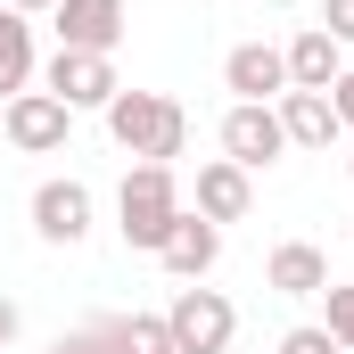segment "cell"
I'll return each mask as SVG.
<instances>
[{"instance_id":"2e32d148","label":"cell","mask_w":354,"mask_h":354,"mask_svg":"<svg viewBox=\"0 0 354 354\" xmlns=\"http://www.w3.org/2000/svg\"><path fill=\"white\" fill-rule=\"evenodd\" d=\"M322 297H330V322H322V330H330V338H338V346L354 354V288H346V280H330Z\"/></svg>"},{"instance_id":"9c48e42d","label":"cell","mask_w":354,"mask_h":354,"mask_svg":"<svg viewBox=\"0 0 354 354\" xmlns=\"http://www.w3.org/2000/svg\"><path fill=\"white\" fill-rule=\"evenodd\" d=\"M157 264L174 272L181 288H189V280H206V272L223 264V231H214L206 214H181V223H174V239L157 248Z\"/></svg>"},{"instance_id":"277c9868","label":"cell","mask_w":354,"mask_h":354,"mask_svg":"<svg viewBox=\"0 0 354 354\" xmlns=\"http://www.w3.org/2000/svg\"><path fill=\"white\" fill-rule=\"evenodd\" d=\"M0 132H8V149H25V157H50V149H66V132H75V107H66L58 91H17V99H0Z\"/></svg>"},{"instance_id":"7a4b0ae2","label":"cell","mask_w":354,"mask_h":354,"mask_svg":"<svg viewBox=\"0 0 354 354\" xmlns=\"http://www.w3.org/2000/svg\"><path fill=\"white\" fill-rule=\"evenodd\" d=\"M115 214H124V248H140V256H157L165 239H174V223L189 214L181 206V174L174 165H132L124 174V189H115Z\"/></svg>"},{"instance_id":"8992f818","label":"cell","mask_w":354,"mask_h":354,"mask_svg":"<svg viewBox=\"0 0 354 354\" xmlns=\"http://www.w3.org/2000/svg\"><path fill=\"white\" fill-rule=\"evenodd\" d=\"M41 91H58V99L83 115V107H107L124 83H115V58H99V50H58V58H50V83H41Z\"/></svg>"},{"instance_id":"6da1fadb","label":"cell","mask_w":354,"mask_h":354,"mask_svg":"<svg viewBox=\"0 0 354 354\" xmlns=\"http://www.w3.org/2000/svg\"><path fill=\"white\" fill-rule=\"evenodd\" d=\"M99 115H107L115 149H132L149 165H174L181 140H189V115H181V99H165V91H115Z\"/></svg>"},{"instance_id":"30bf717a","label":"cell","mask_w":354,"mask_h":354,"mask_svg":"<svg viewBox=\"0 0 354 354\" xmlns=\"http://www.w3.org/2000/svg\"><path fill=\"white\" fill-rule=\"evenodd\" d=\"M223 83L239 91V99H256V107H272V99L288 91V58H280L272 41H239V50L223 58Z\"/></svg>"},{"instance_id":"ac0fdd59","label":"cell","mask_w":354,"mask_h":354,"mask_svg":"<svg viewBox=\"0 0 354 354\" xmlns=\"http://www.w3.org/2000/svg\"><path fill=\"white\" fill-rule=\"evenodd\" d=\"M280 354H346V346H338V338H330L322 322H297V330L280 338Z\"/></svg>"},{"instance_id":"52a82bcc","label":"cell","mask_w":354,"mask_h":354,"mask_svg":"<svg viewBox=\"0 0 354 354\" xmlns=\"http://www.w3.org/2000/svg\"><path fill=\"white\" fill-rule=\"evenodd\" d=\"M33 231H41L50 248L91 239V189H83L75 174H66V181H41V189H33Z\"/></svg>"},{"instance_id":"e0dca14e","label":"cell","mask_w":354,"mask_h":354,"mask_svg":"<svg viewBox=\"0 0 354 354\" xmlns=\"http://www.w3.org/2000/svg\"><path fill=\"white\" fill-rule=\"evenodd\" d=\"M50 354H124V346H115V322H91V330H75V338H58Z\"/></svg>"},{"instance_id":"603a6c76","label":"cell","mask_w":354,"mask_h":354,"mask_svg":"<svg viewBox=\"0 0 354 354\" xmlns=\"http://www.w3.org/2000/svg\"><path fill=\"white\" fill-rule=\"evenodd\" d=\"M140 354H174V346H140Z\"/></svg>"},{"instance_id":"d6986e66","label":"cell","mask_w":354,"mask_h":354,"mask_svg":"<svg viewBox=\"0 0 354 354\" xmlns=\"http://www.w3.org/2000/svg\"><path fill=\"white\" fill-rule=\"evenodd\" d=\"M322 33H330L338 50H354V0H330V8H322Z\"/></svg>"},{"instance_id":"7c38bea8","label":"cell","mask_w":354,"mask_h":354,"mask_svg":"<svg viewBox=\"0 0 354 354\" xmlns=\"http://www.w3.org/2000/svg\"><path fill=\"white\" fill-rule=\"evenodd\" d=\"M272 107H280L288 149H330V140L346 132V124H338V107H330V91H280Z\"/></svg>"},{"instance_id":"ffe728a7","label":"cell","mask_w":354,"mask_h":354,"mask_svg":"<svg viewBox=\"0 0 354 354\" xmlns=\"http://www.w3.org/2000/svg\"><path fill=\"white\" fill-rule=\"evenodd\" d=\"M330 107H338V124H346V132H354V66H346V75H338V83H330Z\"/></svg>"},{"instance_id":"3957f363","label":"cell","mask_w":354,"mask_h":354,"mask_svg":"<svg viewBox=\"0 0 354 354\" xmlns=\"http://www.w3.org/2000/svg\"><path fill=\"white\" fill-rule=\"evenodd\" d=\"M165 338H174V354H231V338H239V313H231V297L223 288H174V305H165Z\"/></svg>"},{"instance_id":"ba28073f","label":"cell","mask_w":354,"mask_h":354,"mask_svg":"<svg viewBox=\"0 0 354 354\" xmlns=\"http://www.w3.org/2000/svg\"><path fill=\"white\" fill-rule=\"evenodd\" d=\"M124 41V0H58V50H115Z\"/></svg>"},{"instance_id":"5b68a950","label":"cell","mask_w":354,"mask_h":354,"mask_svg":"<svg viewBox=\"0 0 354 354\" xmlns=\"http://www.w3.org/2000/svg\"><path fill=\"white\" fill-rule=\"evenodd\" d=\"M223 157L239 165V174H264L288 157V132H280V107H256V99H231V115H223Z\"/></svg>"},{"instance_id":"7402d4cb","label":"cell","mask_w":354,"mask_h":354,"mask_svg":"<svg viewBox=\"0 0 354 354\" xmlns=\"http://www.w3.org/2000/svg\"><path fill=\"white\" fill-rule=\"evenodd\" d=\"M8 8H17V17H33V8H58V0H8Z\"/></svg>"},{"instance_id":"9a60e30c","label":"cell","mask_w":354,"mask_h":354,"mask_svg":"<svg viewBox=\"0 0 354 354\" xmlns=\"http://www.w3.org/2000/svg\"><path fill=\"white\" fill-rule=\"evenodd\" d=\"M17 91H33V25L0 0V99H17Z\"/></svg>"},{"instance_id":"5bb4252c","label":"cell","mask_w":354,"mask_h":354,"mask_svg":"<svg viewBox=\"0 0 354 354\" xmlns=\"http://www.w3.org/2000/svg\"><path fill=\"white\" fill-rule=\"evenodd\" d=\"M264 280L280 288V297H322V288H330V256H322L313 239H280L272 264H264Z\"/></svg>"},{"instance_id":"d4e9b609","label":"cell","mask_w":354,"mask_h":354,"mask_svg":"<svg viewBox=\"0 0 354 354\" xmlns=\"http://www.w3.org/2000/svg\"><path fill=\"white\" fill-rule=\"evenodd\" d=\"M346 174H354V157H346Z\"/></svg>"},{"instance_id":"8fae6325","label":"cell","mask_w":354,"mask_h":354,"mask_svg":"<svg viewBox=\"0 0 354 354\" xmlns=\"http://www.w3.org/2000/svg\"><path fill=\"white\" fill-rule=\"evenodd\" d=\"M248 206H256V174H239L231 157H214V165H198V214L223 231V223H248Z\"/></svg>"},{"instance_id":"44dd1931","label":"cell","mask_w":354,"mask_h":354,"mask_svg":"<svg viewBox=\"0 0 354 354\" xmlns=\"http://www.w3.org/2000/svg\"><path fill=\"white\" fill-rule=\"evenodd\" d=\"M8 338H17V305L0 297V346H8Z\"/></svg>"},{"instance_id":"4fadbf2b","label":"cell","mask_w":354,"mask_h":354,"mask_svg":"<svg viewBox=\"0 0 354 354\" xmlns=\"http://www.w3.org/2000/svg\"><path fill=\"white\" fill-rule=\"evenodd\" d=\"M280 58H288V91H330L338 75H346V50H338L322 25H305V33H297Z\"/></svg>"},{"instance_id":"cb8c5ba5","label":"cell","mask_w":354,"mask_h":354,"mask_svg":"<svg viewBox=\"0 0 354 354\" xmlns=\"http://www.w3.org/2000/svg\"><path fill=\"white\" fill-rule=\"evenodd\" d=\"M272 8H297V0H272Z\"/></svg>"}]
</instances>
